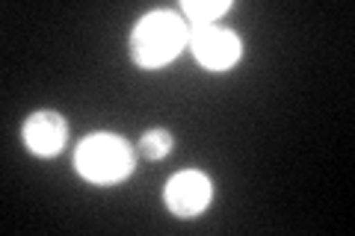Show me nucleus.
I'll return each mask as SVG.
<instances>
[{
	"label": "nucleus",
	"mask_w": 355,
	"mask_h": 236,
	"mask_svg": "<svg viewBox=\"0 0 355 236\" xmlns=\"http://www.w3.org/2000/svg\"><path fill=\"white\" fill-rule=\"evenodd\" d=\"M190 48H193V56L205 65L207 71L234 69L240 53H243V44H240L237 33L225 30V27H216V24L193 27L190 30Z\"/></svg>",
	"instance_id": "obj_3"
},
{
	"label": "nucleus",
	"mask_w": 355,
	"mask_h": 236,
	"mask_svg": "<svg viewBox=\"0 0 355 236\" xmlns=\"http://www.w3.org/2000/svg\"><path fill=\"white\" fill-rule=\"evenodd\" d=\"M214 195L210 177L202 174L198 168H187L169 177L166 183V207H169L178 219H193L198 212H205Z\"/></svg>",
	"instance_id": "obj_4"
},
{
	"label": "nucleus",
	"mask_w": 355,
	"mask_h": 236,
	"mask_svg": "<svg viewBox=\"0 0 355 236\" xmlns=\"http://www.w3.org/2000/svg\"><path fill=\"white\" fill-rule=\"evenodd\" d=\"M231 9V0H184L181 12L190 27H207Z\"/></svg>",
	"instance_id": "obj_6"
},
{
	"label": "nucleus",
	"mask_w": 355,
	"mask_h": 236,
	"mask_svg": "<svg viewBox=\"0 0 355 236\" xmlns=\"http://www.w3.org/2000/svg\"><path fill=\"white\" fill-rule=\"evenodd\" d=\"M74 165L86 181L110 186V183L125 181L133 172V151L121 136H113V133H92V136H86L77 145Z\"/></svg>",
	"instance_id": "obj_2"
},
{
	"label": "nucleus",
	"mask_w": 355,
	"mask_h": 236,
	"mask_svg": "<svg viewBox=\"0 0 355 236\" xmlns=\"http://www.w3.org/2000/svg\"><path fill=\"white\" fill-rule=\"evenodd\" d=\"M172 133L169 130H148L146 136L139 139V148H142V154L148 156V160H163L166 154L172 151Z\"/></svg>",
	"instance_id": "obj_7"
},
{
	"label": "nucleus",
	"mask_w": 355,
	"mask_h": 236,
	"mask_svg": "<svg viewBox=\"0 0 355 236\" xmlns=\"http://www.w3.org/2000/svg\"><path fill=\"white\" fill-rule=\"evenodd\" d=\"M190 24L172 9H157L139 18L130 33V53L139 69H163L169 65L187 44H190Z\"/></svg>",
	"instance_id": "obj_1"
},
{
	"label": "nucleus",
	"mask_w": 355,
	"mask_h": 236,
	"mask_svg": "<svg viewBox=\"0 0 355 236\" xmlns=\"http://www.w3.org/2000/svg\"><path fill=\"white\" fill-rule=\"evenodd\" d=\"M24 142L33 154L39 156H53L62 151L65 136H69V127H65V118L60 112H33L24 121Z\"/></svg>",
	"instance_id": "obj_5"
}]
</instances>
